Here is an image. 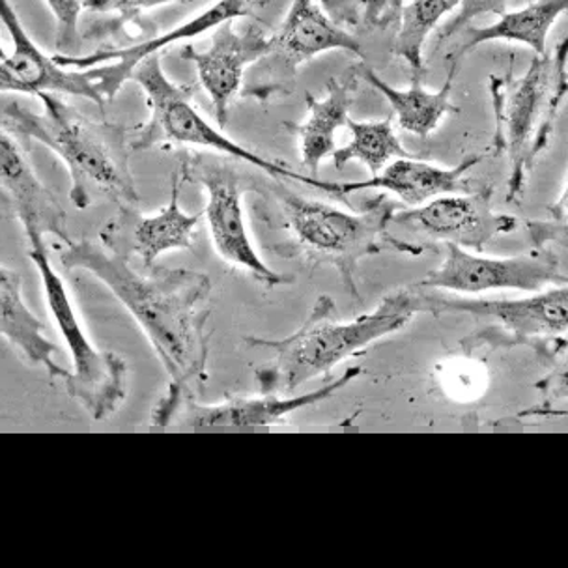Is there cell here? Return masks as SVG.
<instances>
[{
  "instance_id": "484cf974",
  "label": "cell",
  "mask_w": 568,
  "mask_h": 568,
  "mask_svg": "<svg viewBox=\"0 0 568 568\" xmlns=\"http://www.w3.org/2000/svg\"><path fill=\"white\" fill-rule=\"evenodd\" d=\"M510 0H460V10L453 16L450 21L436 32V43L442 45L449 42L450 38L460 34L462 30L469 27L474 19L483 16H504L507 13Z\"/></svg>"
},
{
  "instance_id": "83f0119b",
  "label": "cell",
  "mask_w": 568,
  "mask_h": 568,
  "mask_svg": "<svg viewBox=\"0 0 568 568\" xmlns=\"http://www.w3.org/2000/svg\"><path fill=\"white\" fill-rule=\"evenodd\" d=\"M195 0H87L84 10L94 13H120L122 18L133 19L144 10L166 7V4H193Z\"/></svg>"
},
{
  "instance_id": "1f68e13d",
  "label": "cell",
  "mask_w": 568,
  "mask_h": 568,
  "mask_svg": "<svg viewBox=\"0 0 568 568\" xmlns=\"http://www.w3.org/2000/svg\"><path fill=\"white\" fill-rule=\"evenodd\" d=\"M539 389L554 400H568V346L562 349L554 371L540 382Z\"/></svg>"
},
{
  "instance_id": "3957f363",
  "label": "cell",
  "mask_w": 568,
  "mask_h": 568,
  "mask_svg": "<svg viewBox=\"0 0 568 568\" xmlns=\"http://www.w3.org/2000/svg\"><path fill=\"white\" fill-rule=\"evenodd\" d=\"M417 313H426V291L415 284L390 292L382 297L373 313L348 322L338 320L332 297L320 296L302 326L288 337L245 338L251 346L272 349L275 354L272 367L256 371L262 393H292L326 376L344 359L400 332Z\"/></svg>"
},
{
  "instance_id": "7a4b0ae2",
  "label": "cell",
  "mask_w": 568,
  "mask_h": 568,
  "mask_svg": "<svg viewBox=\"0 0 568 568\" xmlns=\"http://www.w3.org/2000/svg\"><path fill=\"white\" fill-rule=\"evenodd\" d=\"M42 113L21 103L2 109V130L48 146L70 172V201L87 210L94 195L116 202L122 212L136 210L139 193L130 169L128 136L122 125L92 120L57 94L38 95Z\"/></svg>"
},
{
  "instance_id": "7402d4cb",
  "label": "cell",
  "mask_w": 568,
  "mask_h": 568,
  "mask_svg": "<svg viewBox=\"0 0 568 568\" xmlns=\"http://www.w3.org/2000/svg\"><path fill=\"white\" fill-rule=\"evenodd\" d=\"M0 329L30 367L45 368L51 378L62 382L68 378L70 371L53 359V355L60 352L59 346L45 337L42 322L27 307L19 273L7 266L0 267Z\"/></svg>"
},
{
  "instance_id": "5bb4252c",
  "label": "cell",
  "mask_w": 568,
  "mask_h": 568,
  "mask_svg": "<svg viewBox=\"0 0 568 568\" xmlns=\"http://www.w3.org/2000/svg\"><path fill=\"white\" fill-rule=\"evenodd\" d=\"M2 24L7 27L12 38L13 51L8 53L2 49L0 60V90L2 92H19V94H68L84 98L105 109V101L90 81L87 70H70L48 57L36 45L23 23L19 21L16 8L10 0H2Z\"/></svg>"
},
{
  "instance_id": "9c48e42d",
  "label": "cell",
  "mask_w": 568,
  "mask_h": 568,
  "mask_svg": "<svg viewBox=\"0 0 568 568\" xmlns=\"http://www.w3.org/2000/svg\"><path fill=\"white\" fill-rule=\"evenodd\" d=\"M178 171L185 182H196L206 193L204 215L213 248L221 261L248 273L267 288L291 281L267 266L256 253L243 215V193L248 187L242 172L237 171L232 161L215 160L207 155H185Z\"/></svg>"
},
{
  "instance_id": "2e32d148",
  "label": "cell",
  "mask_w": 568,
  "mask_h": 568,
  "mask_svg": "<svg viewBox=\"0 0 568 568\" xmlns=\"http://www.w3.org/2000/svg\"><path fill=\"white\" fill-rule=\"evenodd\" d=\"M485 154H474L460 161L458 165L444 169V166L425 163V161H415L412 158H400L390 165L385 166L384 171L365 180V182H326V180H314V190L324 191L329 195L338 196L341 201L348 204V195H354L357 191L378 190L387 191L397 195L404 204L408 206H420L426 202L434 201L438 196L455 195L468 191V174L474 166L480 165L485 160Z\"/></svg>"
},
{
  "instance_id": "ba28073f",
  "label": "cell",
  "mask_w": 568,
  "mask_h": 568,
  "mask_svg": "<svg viewBox=\"0 0 568 568\" xmlns=\"http://www.w3.org/2000/svg\"><path fill=\"white\" fill-rule=\"evenodd\" d=\"M329 51H348L357 60H367L362 42L335 23L316 0H292L283 24L272 36L270 53L248 71L243 98L267 103L291 95L297 70Z\"/></svg>"
},
{
  "instance_id": "8992f818",
  "label": "cell",
  "mask_w": 568,
  "mask_h": 568,
  "mask_svg": "<svg viewBox=\"0 0 568 568\" xmlns=\"http://www.w3.org/2000/svg\"><path fill=\"white\" fill-rule=\"evenodd\" d=\"M131 81L141 87L150 109V119L136 128L139 135L131 142V150L139 152L169 144L213 150L232 160L253 165L266 176L275 180H294L313 187L314 176H305L286 163L262 158L255 150L237 144L202 119L201 113L191 103L193 90L172 83L171 79L166 78L160 54H152L144 60L136 68Z\"/></svg>"
},
{
  "instance_id": "6da1fadb",
  "label": "cell",
  "mask_w": 568,
  "mask_h": 568,
  "mask_svg": "<svg viewBox=\"0 0 568 568\" xmlns=\"http://www.w3.org/2000/svg\"><path fill=\"white\" fill-rule=\"evenodd\" d=\"M60 264L98 278L135 318L169 374V390L152 423L171 425L185 404L201 397L207 382L212 313L202 303L212 294L210 277L185 267H152V275H141L131 267L130 256L90 240L65 243Z\"/></svg>"
},
{
  "instance_id": "cb8c5ba5",
  "label": "cell",
  "mask_w": 568,
  "mask_h": 568,
  "mask_svg": "<svg viewBox=\"0 0 568 568\" xmlns=\"http://www.w3.org/2000/svg\"><path fill=\"white\" fill-rule=\"evenodd\" d=\"M348 128L352 141L343 149L335 150L332 155L333 165L337 171H343L352 161H359L367 166L373 176H376L393 161L412 158L393 130V116L378 122L348 120Z\"/></svg>"
},
{
  "instance_id": "52a82bcc",
  "label": "cell",
  "mask_w": 568,
  "mask_h": 568,
  "mask_svg": "<svg viewBox=\"0 0 568 568\" xmlns=\"http://www.w3.org/2000/svg\"><path fill=\"white\" fill-rule=\"evenodd\" d=\"M27 240L29 258L40 273L49 313L73 362V371L64 379L65 390L92 419H106L119 412L128 395V363L122 355L94 348L79 322L64 281L49 258L42 234H29Z\"/></svg>"
},
{
  "instance_id": "d6986e66",
  "label": "cell",
  "mask_w": 568,
  "mask_h": 568,
  "mask_svg": "<svg viewBox=\"0 0 568 568\" xmlns=\"http://www.w3.org/2000/svg\"><path fill=\"white\" fill-rule=\"evenodd\" d=\"M184 184V176L176 169L171 182V199L160 212L139 217L135 210H124V217L131 223L130 242L116 243L109 247L124 255L133 253L141 258L142 266L146 270L155 267V261L169 251L193 247L201 213L191 215L180 206V191Z\"/></svg>"
},
{
  "instance_id": "e0dca14e",
  "label": "cell",
  "mask_w": 568,
  "mask_h": 568,
  "mask_svg": "<svg viewBox=\"0 0 568 568\" xmlns=\"http://www.w3.org/2000/svg\"><path fill=\"white\" fill-rule=\"evenodd\" d=\"M362 367H349L338 378L320 389L308 390L303 395H288L281 397L277 393H262V397H236L223 400V403L201 406L193 403L185 404V425L195 428H210V426H236V428H256V426H273L286 423L292 414L300 409L311 408L324 404L335 397L338 390L352 384L359 374Z\"/></svg>"
},
{
  "instance_id": "277c9868",
  "label": "cell",
  "mask_w": 568,
  "mask_h": 568,
  "mask_svg": "<svg viewBox=\"0 0 568 568\" xmlns=\"http://www.w3.org/2000/svg\"><path fill=\"white\" fill-rule=\"evenodd\" d=\"M398 207L387 196L379 195L365 202L362 213H352L324 202L281 193L272 221L288 234V240L270 248L275 255L296 258L307 266H332L349 296L357 300L355 273L367 256L384 251L420 256L426 251L425 245L403 242L390 234V221Z\"/></svg>"
},
{
  "instance_id": "5b68a950",
  "label": "cell",
  "mask_w": 568,
  "mask_h": 568,
  "mask_svg": "<svg viewBox=\"0 0 568 568\" xmlns=\"http://www.w3.org/2000/svg\"><path fill=\"white\" fill-rule=\"evenodd\" d=\"M494 111V150L509 158L507 202H518L527 176L550 146L557 114L568 98V36L545 54H535L521 78L488 79Z\"/></svg>"
},
{
  "instance_id": "9a60e30c",
  "label": "cell",
  "mask_w": 568,
  "mask_h": 568,
  "mask_svg": "<svg viewBox=\"0 0 568 568\" xmlns=\"http://www.w3.org/2000/svg\"><path fill=\"white\" fill-rule=\"evenodd\" d=\"M426 313L469 314L491 320L518 337H545L568 332V283L524 300H466L426 291Z\"/></svg>"
},
{
  "instance_id": "4dcf8cb0",
  "label": "cell",
  "mask_w": 568,
  "mask_h": 568,
  "mask_svg": "<svg viewBox=\"0 0 568 568\" xmlns=\"http://www.w3.org/2000/svg\"><path fill=\"white\" fill-rule=\"evenodd\" d=\"M324 12L344 29L362 21L363 0H316Z\"/></svg>"
},
{
  "instance_id": "4316f807",
  "label": "cell",
  "mask_w": 568,
  "mask_h": 568,
  "mask_svg": "<svg viewBox=\"0 0 568 568\" xmlns=\"http://www.w3.org/2000/svg\"><path fill=\"white\" fill-rule=\"evenodd\" d=\"M57 21V48L60 53L73 54L79 42V18L87 0H43Z\"/></svg>"
},
{
  "instance_id": "ac0fdd59",
  "label": "cell",
  "mask_w": 568,
  "mask_h": 568,
  "mask_svg": "<svg viewBox=\"0 0 568 568\" xmlns=\"http://www.w3.org/2000/svg\"><path fill=\"white\" fill-rule=\"evenodd\" d=\"M0 184L4 206L21 223L27 236L51 234L64 243L71 242L64 207L36 176L12 133L4 130L0 135Z\"/></svg>"
},
{
  "instance_id": "d6a6232c",
  "label": "cell",
  "mask_w": 568,
  "mask_h": 568,
  "mask_svg": "<svg viewBox=\"0 0 568 568\" xmlns=\"http://www.w3.org/2000/svg\"><path fill=\"white\" fill-rule=\"evenodd\" d=\"M554 220L568 221V184L567 190L562 193L561 201L557 202L556 210H554Z\"/></svg>"
},
{
  "instance_id": "8fae6325",
  "label": "cell",
  "mask_w": 568,
  "mask_h": 568,
  "mask_svg": "<svg viewBox=\"0 0 568 568\" xmlns=\"http://www.w3.org/2000/svg\"><path fill=\"white\" fill-rule=\"evenodd\" d=\"M262 0H217L195 18L178 24L165 34L155 36L149 42L136 43L131 48L101 49L89 54H54V60L62 68L87 70L89 79L94 83L105 103L119 95L125 83L133 79L136 68L152 54H160L174 43L185 42L191 38L204 34L207 30L217 29L232 19L243 18L261 7Z\"/></svg>"
},
{
  "instance_id": "f546056e",
  "label": "cell",
  "mask_w": 568,
  "mask_h": 568,
  "mask_svg": "<svg viewBox=\"0 0 568 568\" xmlns=\"http://www.w3.org/2000/svg\"><path fill=\"white\" fill-rule=\"evenodd\" d=\"M526 226L535 247L550 243H568V221H529Z\"/></svg>"
},
{
  "instance_id": "d4e9b609",
  "label": "cell",
  "mask_w": 568,
  "mask_h": 568,
  "mask_svg": "<svg viewBox=\"0 0 568 568\" xmlns=\"http://www.w3.org/2000/svg\"><path fill=\"white\" fill-rule=\"evenodd\" d=\"M458 7L460 0H412L408 7H404L390 53L409 65L412 75L425 73L423 48L428 36L433 34L444 16Z\"/></svg>"
},
{
  "instance_id": "ffe728a7",
  "label": "cell",
  "mask_w": 568,
  "mask_h": 568,
  "mask_svg": "<svg viewBox=\"0 0 568 568\" xmlns=\"http://www.w3.org/2000/svg\"><path fill=\"white\" fill-rule=\"evenodd\" d=\"M359 71L349 68L344 81L332 78L327 81V94L324 100H316L311 92L305 94L307 103V116L302 124H284L286 130L294 131L297 135L300 158L302 165L314 178H318L320 163L332 158L335 146V133L341 128L348 125L349 109L355 100Z\"/></svg>"
},
{
  "instance_id": "44dd1931",
  "label": "cell",
  "mask_w": 568,
  "mask_h": 568,
  "mask_svg": "<svg viewBox=\"0 0 568 568\" xmlns=\"http://www.w3.org/2000/svg\"><path fill=\"white\" fill-rule=\"evenodd\" d=\"M355 68L359 71V78L363 81H367L378 94L384 95L385 101L393 109V114L397 116L400 128L420 139H428L433 131L438 130V125L447 114L460 113V109L450 101V92H453L460 62H449V73L438 92H428L423 89V75H412V87L408 90H398L385 83L374 68L367 64V60H359Z\"/></svg>"
},
{
  "instance_id": "30bf717a",
  "label": "cell",
  "mask_w": 568,
  "mask_h": 568,
  "mask_svg": "<svg viewBox=\"0 0 568 568\" xmlns=\"http://www.w3.org/2000/svg\"><path fill=\"white\" fill-rule=\"evenodd\" d=\"M568 283L561 262L550 245L535 247L526 255L488 258L447 243V255L434 272L415 286L425 291L483 294L490 291L540 292L546 286Z\"/></svg>"
},
{
  "instance_id": "603a6c76",
  "label": "cell",
  "mask_w": 568,
  "mask_h": 568,
  "mask_svg": "<svg viewBox=\"0 0 568 568\" xmlns=\"http://www.w3.org/2000/svg\"><path fill=\"white\" fill-rule=\"evenodd\" d=\"M567 10L568 0H532L521 10L504 13L499 21L490 27H466L460 32L462 42L456 45L455 51L447 54V60L462 62V59L474 49L496 40L524 43L531 48L535 54H545L548 51L546 40L550 29Z\"/></svg>"
},
{
  "instance_id": "f1b7e54d",
  "label": "cell",
  "mask_w": 568,
  "mask_h": 568,
  "mask_svg": "<svg viewBox=\"0 0 568 568\" xmlns=\"http://www.w3.org/2000/svg\"><path fill=\"white\" fill-rule=\"evenodd\" d=\"M404 0H363L362 23L371 29H397Z\"/></svg>"
},
{
  "instance_id": "4fadbf2b",
  "label": "cell",
  "mask_w": 568,
  "mask_h": 568,
  "mask_svg": "<svg viewBox=\"0 0 568 568\" xmlns=\"http://www.w3.org/2000/svg\"><path fill=\"white\" fill-rule=\"evenodd\" d=\"M272 49V36L258 24L236 30L234 19L213 30L212 42L206 51L185 45L180 57L196 65L201 84L206 90L220 128H225L231 113L232 100L242 90L243 73L255 65Z\"/></svg>"
},
{
  "instance_id": "7c38bea8",
  "label": "cell",
  "mask_w": 568,
  "mask_h": 568,
  "mask_svg": "<svg viewBox=\"0 0 568 568\" xmlns=\"http://www.w3.org/2000/svg\"><path fill=\"white\" fill-rule=\"evenodd\" d=\"M390 225L403 226L434 242L483 251L494 237L515 232L518 220L494 212V190L488 185L477 193L438 196L412 210L398 207Z\"/></svg>"
}]
</instances>
